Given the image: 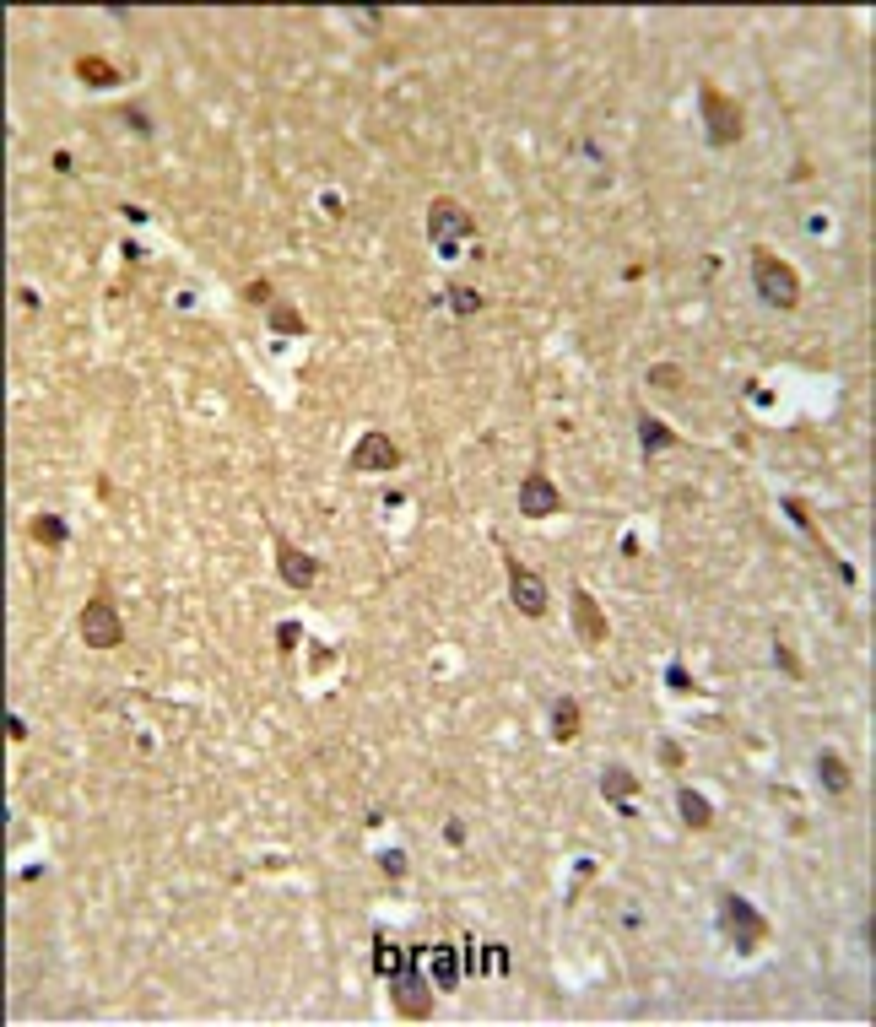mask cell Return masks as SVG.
Instances as JSON below:
<instances>
[{
  "label": "cell",
  "instance_id": "484cf974",
  "mask_svg": "<svg viewBox=\"0 0 876 1027\" xmlns=\"http://www.w3.org/2000/svg\"><path fill=\"white\" fill-rule=\"evenodd\" d=\"M379 871L390 876V882H406V855H401V849H384V855H379Z\"/></svg>",
  "mask_w": 876,
  "mask_h": 1027
},
{
  "label": "cell",
  "instance_id": "3957f363",
  "mask_svg": "<svg viewBox=\"0 0 876 1027\" xmlns=\"http://www.w3.org/2000/svg\"><path fill=\"white\" fill-rule=\"evenodd\" d=\"M752 292L768 303V309H795L801 303V276L790 271L774 249H752Z\"/></svg>",
  "mask_w": 876,
  "mask_h": 1027
},
{
  "label": "cell",
  "instance_id": "5bb4252c",
  "mask_svg": "<svg viewBox=\"0 0 876 1027\" xmlns=\"http://www.w3.org/2000/svg\"><path fill=\"white\" fill-rule=\"evenodd\" d=\"M601 795L612 800V806H633V795H639V773L633 768H622V763H606L601 768Z\"/></svg>",
  "mask_w": 876,
  "mask_h": 1027
},
{
  "label": "cell",
  "instance_id": "d4e9b609",
  "mask_svg": "<svg viewBox=\"0 0 876 1027\" xmlns=\"http://www.w3.org/2000/svg\"><path fill=\"white\" fill-rule=\"evenodd\" d=\"M352 17V28H363V33H384V11L379 6H357V11H347Z\"/></svg>",
  "mask_w": 876,
  "mask_h": 1027
},
{
  "label": "cell",
  "instance_id": "d6986e66",
  "mask_svg": "<svg viewBox=\"0 0 876 1027\" xmlns=\"http://www.w3.org/2000/svg\"><path fill=\"white\" fill-rule=\"evenodd\" d=\"M28 536L38 541V546H71V525H65L60 514H33V525H28Z\"/></svg>",
  "mask_w": 876,
  "mask_h": 1027
},
{
  "label": "cell",
  "instance_id": "ba28073f",
  "mask_svg": "<svg viewBox=\"0 0 876 1027\" xmlns=\"http://www.w3.org/2000/svg\"><path fill=\"white\" fill-rule=\"evenodd\" d=\"M347 471H363V476H379V471H401V444H395L384 428H368L363 438L352 444L347 455Z\"/></svg>",
  "mask_w": 876,
  "mask_h": 1027
},
{
  "label": "cell",
  "instance_id": "8fae6325",
  "mask_svg": "<svg viewBox=\"0 0 876 1027\" xmlns=\"http://www.w3.org/2000/svg\"><path fill=\"white\" fill-rule=\"evenodd\" d=\"M574 600V633H579V644H606L612 638V622H606V611H601V600H595L590 590H574L568 595Z\"/></svg>",
  "mask_w": 876,
  "mask_h": 1027
},
{
  "label": "cell",
  "instance_id": "9a60e30c",
  "mask_svg": "<svg viewBox=\"0 0 876 1027\" xmlns=\"http://www.w3.org/2000/svg\"><path fill=\"white\" fill-rule=\"evenodd\" d=\"M817 784H822V790H828L833 800H844V795H849V784H855V779H849V763H844L839 752H828V746L817 752Z\"/></svg>",
  "mask_w": 876,
  "mask_h": 1027
},
{
  "label": "cell",
  "instance_id": "8992f818",
  "mask_svg": "<svg viewBox=\"0 0 876 1027\" xmlns=\"http://www.w3.org/2000/svg\"><path fill=\"white\" fill-rule=\"evenodd\" d=\"M76 633H82L87 649H119V644H125V617L114 611L109 584H98V590H92V600L82 606V617H76Z\"/></svg>",
  "mask_w": 876,
  "mask_h": 1027
},
{
  "label": "cell",
  "instance_id": "ac0fdd59",
  "mask_svg": "<svg viewBox=\"0 0 876 1027\" xmlns=\"http://www.w3.org/2000/svg\"><path fill=\"white\" fill-rule=\"evenodd\" d=\"M76 76H82L87 87H119V82H125V76H119V65L103 60V55H82V60H76Z\"/></svg>",
  "mask_w": 876,
  "mask_h": 1027
},
{
  "label": "cell",
  "instance_id": "f546056e",
  "mask_svg": "<svg viewBox=\"0 0 876 1027\" xmlns=\"http://www.w3.org/2000/svg\"><path fill=\"white\" fill-rule=\"evenodd\" d=\"M6 736H11V741H28V719H22V714H6Z\"/></svg>",
  "mask_w": 876,
  "mask_h": 1027
},
{
  "label": "cell",
  "instance_id": "7402d4cb",
  "mask_svg": "<svg viewBox=\"0 0 876 1027\" xmlns=\"http://www.w3.org/2000/svg\"><path fill=\"white\" fill-rule=\"evenodd\" d=\"M401 963H406V952L379 930V936H374V973H379V979H395V973H401Z\"/></svg>",
  "mask_w": 876,
  "mask_h": 1027
},
{
  "label": "cell",
  "instance_id": "603a6c76",
  "mask_svg": "<svg viewBox=\"0 0 876 1027\" xmlns=\"http://www.w3.org/2000/svg\"><path fill=\"white\" fill-rule=\"evenodd\" d=\"M649 384H655V390H666V395H676V390L687 384V373L676 368V363H655V368H649Z\"/></svg>",
  "mask_w": 876,
  "mask_h": 1027
},
{
  "label": "cell",
  "instance_id": "83f0119b",
  "mask_svg": "<svg viewBox=\"0 0 876 1027\" xmlns=\"http://www.w3.org/2000/svg\"><path fill=\"white\" fill-rule=\"evenodd\" d=\"M298 638H303L298 622H282V628H276V649H282V655H292V649H298Z\"/></svg>",
  "mask_w": 876,
  "mask_h": 1027
},
{
  "label": "cell",
  "instance_id": "277c9868",
  "mask_svg": "<svg viewBox=\"0 0 876 1027\" xmlns=\"http://www.w3.org/2000/svg\"><path fill=\"white\" fill-rule=\"evenodd\" d=\"M698 114H703V136L714 146H736L747 136V109L736 98H725L714 82H698Z\"/></svg>",
  "mask_w": 876,
  "mask_h": 1027
},
{
  "label": "cell",
  "instance_id": "f1b7e54d",
  "mask_svg": "<svg viewBox=\"0 0 876 1027\" xmlns=\"http://www.w3.org/2000/svg\"><path fill=\"white\" fill-rule=\"evenodd\" d=\"M244 298H249V303H265V309H271V303H276V287H271V282H249V287H244Z\"/></svg>",
  "mask_w": 876,
  "mask_h": 1027
},
{
  "label": "cell",
  "instance_id": "1f68e13d",
  "mask_svg": "<svg viewBox=\"0 0 876 1027\" xmlns=\"http://www.w3.org/2000/svg\"><path fill=\"white\" fill-rule=\"evenodd\" d=\"M125 125L136 130V136H146V130H152V125H146V114H141V109H125Z\"/></svg>",
  "mask_w": 876,
  "mask_h": 1027
},
{
  "label": "cell",
  "instance_id": "4fadbf2b",
  "mask_svg": "<svg viewBox=\"0 0 876 1027\" xmlns=\"http://www.w3.org/2000/svg\"><path fill=\"white\" fill-rule=\"evenodd\" d=\"M639 449H644V460H655V455H666V449H682V433H671L660 417L639 411Z\"/></svg>",
  "mask_w": 876,
  "mask_h": 1027
},
{
  "label": "cell",
  "instance_id": "4dcf8cb0",
  "mask_svg": "<svg viewBox=\"0 0 876 1027\" xmlns=\"http://www.w3.org/2000/svg\"><path fill=\"white\" fill-rule=\"evenodd\" d=\"M660 763H666V768H682V746H676V741H660Z\"/></svg>",
  "mask_w": 876,
  "mask_h": 1027
},
{
  "label": "cell",
  "instance_id": "9c48e42d",
  "mask_svg": "<svg viewBox=\"0 0 876 1027\" xmlns=\"http://www.w3.org/2000/svg\"><path fill=\"white\" fill-rule=\"evenodd\" d=\"M276 573H282V584L287 590H309L314 579H320V557H309L298 541H287L282 530H276Z\"/></svg>",
  "mask_w": 876,
  "mask_h": 1027
},
{
  "label": "cell",
  "instance_id": "6da1fadb",
  "mask_svg": "<svg viewBox=\"0 0 876 1027\" xmlns=\"http://www.w3.org/2000/svg\"><path fill=\"white\" fill-rule=\"evenodd\" d=\"M433 979L422 973V946L417 952H406V963L401 973L390 979V1006H395V1017H411V1022H428L433 1017Z\"/></svg>",
  "mask_w": 876,
  "mask_h": 1027
},
{
  "label": "cell",
  "instance_id": "2e32d148",
  "mask_svg": "<svg viewBox=\"0 0 876 1027\" xmlns=\"http://www.w3.org/2000/svg\"><path fill=\"white\" fill-rule=\"evenodd\" d=\"M676 811H682V822L693 833H709L714 828V806H709V795H698L693 784H682V790H676Z\"/></svg>",
  "mask_w": 876,
  "mask_h": 1027
},
{
  "label": "cell",
  "instance_id": "cb8c5ba5",
  "mask_svg": "<svg viewBox=\"0 0 876 1027\" xmlns=\"http://www.w3.org/2000/svg\"><path fill=\"white\" fill-rule=\"evenodd\" d=\"M774 665H779V671H785V676H795V682H801V676H806L801 655H795V649L785 644V638H774Z\"/></svg>",
  "mask_w": 876,
  "mask_h": 1027
},
{
  "label": "cell",
  "instance_id": "7a4b0ae2",
  "mask_svg": "<svg viewBox=\"0 0 876 1027\" xmlns=\"http://www.w3.org/2000/svg\"><path fill=\"white\" fill-rule=\"evenodd\" d=\"M720 936L730 952H741V957H752L758 946L768 941V919L752 909L741 892H720Z\"/></svg>",
  "mask_w": 876,
  "mask_h": 1027
},
{
  "label": "cell",
  "instance_id": "e0dca14e",
  "mask_svg": "<svg viewBox=\"0 0 876 1027\" xmlns=\"http://www.w3.org/2000/svg\"><path fill=\"white\" fill-rule=\"evenodd\" d=\"M584 725V709L574 698H552V741H574Z\"/></svg>",
  "mask_w": 876,
  "mask_h": 1027
},
{
  "label": "cell",
  "instance_id": "ffe728a7",
  "mask_svg": "<svg viewBox=\"0 0 876 1027\" xmlns=\"http://www.w3.org/2000/svg\"><path fill=\"white\" fill-rule=\"evenodd\" d=\"M265 325H271L276 336H309V319H303L298 309H292V303H282V298H276L271 309H265Z\"/></svg>",
  "mask_w": 876,
  "mask_h": 1027
},
{
  "label": "cell",
  "instance_id": "7c38bea8",
  "mask_svg": "<svg viewBox=\"0 0 876 1027\" xmlns=\"http://www.w3.org/2000/svg\"><path fill=\"white\" fill-rule=\"evenodd\" d=\"M422 963H428V979H433V990L444 995V990H455L460 984V952L455 946H422Z\"/></svg>",
  "mask_w": 876,
  "mask_h": 1027
},
{
  "label": "cell",
  "instance_id": "30bf717a",
  "mask_svg": "<svg viewBox=\"0 0 876 1027\" xmlns=\"http://www.w3.org/2000/svg\"><path fill=\"white\" fill-rule=\"evenodd\" d=\"M520 514L525 519H552V514H563V492H557V482L547 471H525V482H520Z\"/></svg>",
  "mask_w": 876,
  "mask_h": 1027
},
{
  "label": "cell",
  "instance_id": "5b68a950",
  "mask_svg": "<svg viewBox=\"0 0 876 1027\" xmlns=\"http://www.w3.org/2000/svg\"><path fill=\"white\" fill-rule=\"evenodd\" d=\"M428 238H433V249H438L444 260H455L460 244H471V238H476V217L460 206V200L438 195L433 206H428Z\"/></svg>",
  "mask_w": 876,
  "mask_h": 1027
},
{
  "label": "cell",
  "instance_id": "52a82bcc",
  "mask_svg": "<svg viewBox=\"0 0 876 1027\" xmlns=\"http://www.w3.org/2000/svg\"><path fill=\"white\" fill-rule=\"evenodd\" d=\"M503 573H509V600H514V611L520 617H547V606H552V595H547V579H541L536 568H525L520 557H503Z\"/></svg>",
  "mask_w": 876,
  "mask_h": 1027
},
{
  "label": "cell",
  "instance_id": "44dd1931",
  "mask_svg": "<svg viewBox=\"0 0 876 1027\" xmlns=\"http://www.w3.org/2000/svg\"><path fill=\"white\" fill-rule=\"evenodd\" d=\"M482 303H487V298H482V287H471V282H455V287L444 292V309H449V314H460V319L482 314Z\"/></svg>",
  "mask_w": 876,
  "mask_h": 1027
},
{
  "label": "cell",
  "instance_id": "4316f807",
  "mask_svg": "<svg viewBox=\"0 0 876 1027\" xmlns=\"http://www.w3.org/2000/svg\"><path fill=\"white\" fill-rule=\"evenodd\" d=\"M666 687H671V692H682V698L693 692V676H687V665H682V660H671V665H666Z\"/></svg>",
  "mask_w": 876,
  "mask_h": 1027
}]
</instances>
